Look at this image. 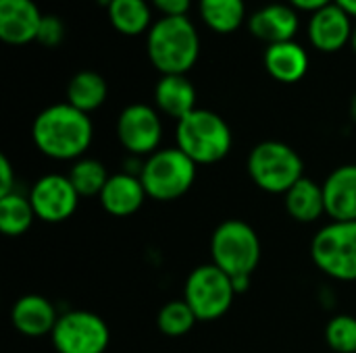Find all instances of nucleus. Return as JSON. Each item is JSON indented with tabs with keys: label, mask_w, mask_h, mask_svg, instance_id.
<instances>
[{
	"label": "nucleus",
	"mask_w": 356,
	"mask_h": 353,
	"mask_svg": "<svg viewBox=\"0 0 356 353\" xmlns=\"http://www.w3.org/2000/svg\"><path fill=\"white\" fill-rule=\"evenodd\" d=\"M15 185H17V181H15L13 164H10V160L2 154V156H0V198H4V196L17 191Z\"/></svg>",
	"instance_id": "obj_30"
},
{
	"label": "nucleus",
	"mask_w": 356,
	"mask_h": 353,
	"mask_svg": "<svg viewBox=\"0 0 356 353\" xmlns=\"http://www.w3.org/2000/svg\"><path fill=\"white\" fill-rule=\"evenodd\" d=\"M106 15L113 29L123 35H142L152 27V10L146 0H111Z\"/></svg>",
	"instance_id": "obj_22"
},
{
	"label": "nucleus",
	"mask_w": 356,
	"mask_h": 353,
	"mask_svg": "<svg viewBox=\"0 0 356 353\" xmlns=\"http://www.w3.org/2000/svg\"><path fill=\"white\" fill-rule=\"evenodd\" d=\"M106 96L108 85L96 71H79L67 83V102L86 114L98 110L106 102Z\"/></svg>",
	"instance_id": "obj_21"
},
{
	"label": "nucleus",
	"mask_w": 356,
	"mask_h": 353,
	"mask_svg": "<svg viewBox=\"0 0 356 353\" xmlns=\"http://www.w3.org/2000/svg\"><path fill=\"white\" fill-rule=\"evenodd\" d=\"M325 343L336 353H356V318L338 314L325 325Z\"/></svg>",
	"instance_id": "obj_27"
},
{
	"label": "nucleus",
	"mask_w": 356,
	"mask_h": 353,
	"mask_svg": "<svg viewBox=\"0 0 356 353\" xmlns=\"http://www.w3.org/2000/svg\"><path fill=\"white\" fill-rule=\"evenodd\" d=\"M156 110L181 121L196 110V89L186 75H163L154 87Z\"/></svg>",
	"instance_id": "obj_19"
},
{
	"label": "nucleus",
	"mask_w": 356,
	"mask_h": 353,
	"mask_svg": "<svg viewBox=\"0 0 356 353\" xmlns=\"http://www.w3.org/2000/svg\"><path fill=\"white\" fill-rule=\"evenodd\" d=\"M56 353H104L111 331L104 318L88 310L63 312L50 333Z\"/></svg>",
	"instance_id": "obj_9"
},
{
	"label": "nucleus",
	"mask_w": 356,
	"mask_h": 353,
	"mask_svg": "<svg viewBox=\"0 0 356 353\" xmlns=\"http://www.w3.org/2000/svg\"><path fill=\"white\" fill-rule=\"evenodd\" d=\"M44 15L33 0H0V40L25 46L38 37Z\"/></svg>",
	"instance_id": "obj_13"
},
{
	"label": "nucleus",
	"mask_w": 356,
	"mask_h": 353,
	"mask_svg": "<svg viewBox=\"0 0 356 353\" xmlns=\"http://www.w3.org/2000/svg\"><path fill=\"white\" fill-rule=\"evenodd\" d=\"M79 193L73 187L69 175L50 173L40 177L29 189V202L33 206L35 218L48 225H58L69 221L79 204Z\"/></svg>",
	"instance_id": "obj_11"
},
{
	"label": "nucleus",
	"mask_w": 356,
	"mask_h": 353,
	"mask_svg": "<svg viewBox=\"0 0 356 353\" xmlns=\"http://www.w3.org/2000/svg\"><path fill=\"white\" fill-rule=\"evenodd\" d=\"M65 35H67V27H65L63 19H58L56 15H44L35 42H40L46 48H56L63 44Z\"/></svg>",
	"instance_id": "obj_28"
},
{
	"label": "nucleus",
	"mask_w": 356,
	"mask_h": 353,
	"mask_svg": "<svg viewBox=\"0 0 356 353\" xmlns=\"http://www.w3.org/2000/svg\"><path fill=\"white\" fill-rule=\"evenodd\" d=\"M108 173L106 166L96 160V158H79L73 162V166L69 169V179L73 183V187L77 189V193L81 198H94L100 196V191L104 189L106 181H108Z\"/></svg>",
	"instance_id": "obj_25"
},
{
	"label": "nucleus",
	"mask_w": 356,
	"mask_h": 353,
	"mask_svg": "<svg viewBox=\"0 0 356 353\" xmlns=\"http://www.w3.org/2000/svg\"><path fill=\"white\" fill-rule=\"evenodd\" d=\"M117 139L129 156L148 158L161 150L163 121L154 106L134 102L125 106L117 119Z\"/></svg>",
	"instance_id": "obj_10"
},
{
	"label": "nucleus",
	"mask_w": 356,
	"mask_h": 353,
	"mask_svg": "<svg viewBox=\"0 0 356 353\" xmlns=\"http://www.w3.org/2000/svg\"><path fill=\"white\" fill-rule=\"evenodd\" d=\"M250 279H252V277H236V279H232L236 293H244V291H248V289H250Z\"/></svg>",
	"instance_id": "obj_32"
},
{
	"label": "nucleus",
	"mask_w": 356,
	"mask_h": 353,
	"mask_svg": "<svg viewBox=\"0 0 356 353\" xmlns=\"http://www.w3.org/2000/svg\"><path fill=\"white\" fill-rule=\"evenodd\" d=\"M353 17L342 10L336 2L313 12L309 19L307 35L313 48L321 52H338L353 40Z\"/></svg>",
	"instance_id": "obj_12"
},
{
	"label": "nucleus",
	"mask_w": 356,
	"mask_h": 353,
	"mask_svg": "<svg viewBox=\"0 0 356 353\" xmlns=\"http://www.w3.org/2000/svg\"><path fill=\"white\" fill-rule=\"evenodd\" d=\"M236 295L232 277L213 262L196 266L184 285V302L192 308L198 322H215L223 318Z\"/></svg>",
	"instance_id": "obj_8"
},
{
	"label": "nucleus",
	"mask_w": 356,
	"mask_h": 353,
	"mask_svg": "<svg viewBox=\"0 0 356 353\" xmlns=\"http://www.w3.org/2000/svg\"><path fill=\"white\" fill-rule=\"evenodd\" d=\"M321 187L325 214L332 221H356V164L334 169Z\"/></svg>",
	"instance_id": "obj_17"
},
{
	"label": "nucleus",
	"mask_w": 356,
	"mask_h": 353,
	"mask_svg": "<svg viewBox=\"0 0 356 353\" xmlns=\"http://www.w3.org/2000/svg\"><path fill=\"white\" fill-rule=\"evenodd\" d=\"M198 10L202 23L221 35L238 31L246 21L244 0H198Z\"/></svg>",
	"instance_id": "obj_23"
},
{
	"label": "nucleus",
	"mask_w": 356,
	"mask_h": 353,
	"mask_svg": "<svg viewBox=\"0 0 356 353\" xmlns=\"http://www.w3.org/2000/svg\"><path fill=\"white\" fill-rule=\"evenodd\" d=\"M175 146L198 166L217 164L232 152L234 133L221 114L209 108H196L177 121Z\"/></svg>",
	"instance_id": "obj_3"
},
{
	"label": "nucleus",
	"mask_w": 356,
	"mask_h": 353,
	"mask_svg": "<svg viewBox=\"0 0 356 353\" xmlns=\"http://www.w3.org/2000/svg\"><path fill=\"white\" fill-rule=\"evenodd\" d=\"M146 52L161 75H186L200 56V35L188 17H161L146 33Z\"/></svg>",
	"instance_id": "obj_2"
},
{
	"label": "nucleus",
	"mask_w": 356,
	"mask_h": 353,
	"mask_svg": "<svg viewBox=\"0 0 356 353\" xmlns=\"http://www.w3.org/2000/svg\"><path fill=\"white\" fill-rule=\"evenodd\" d=\"M163 17H188L192 0H150Z\"/></svg>",
	"instance_id": "obj_29"
},
{
	"label": "nucleus",
	"mask_w": 356,
	"mask_h": 353,
	"mask_svg": "<svg viewBox=\"0 0 356 353\" xmlns=\"http://www.w3.org/2000/svg\"><path fill=\"white\" fill-rule=\"evenodd\" d=\"M146 198L148 196H146L140 175H131L125 171L111 175L104 189L98 196L104 212L115 218H127L136 214L146 202Z\"/></svg>",
	"instance_id": "obj_16"
},
{
	"label": "nucleus",
	"mask_w": 356,
	"mask_h": 353,
	"mask_svg": "<svg viewBox=\"0 0 356 353\" xmlns=\"http://www.w3.org/2000/svg\"><path fill=\"white\" fill-rule=\"evenodd\" d=\"M35 221L33 206L29 196L13 191L0 198V231L6 237H21L25 235Z\"/></svg>",
	"instance_id": "obj_24"
},
{
	"label": "nucleus",
	"mask_w": 356,
	"mask_h": 353,
	"mask_svg": "<svg viewBox=\"0 0 356 353\" xmlns=\"http://www.w3.org/2000/svg\"><path fill=\"white\" fill-rule=\"evenodd\" d=\"M342 10H346L353 19H356V0H334Z\"/></svg>",
	"instance_id": "obj_33"
},
{
	"label": "nucleus",
	"mask_w": 356,
	"mask_h": 353,
	"mask_svg": "<svg viewBox=\"0 0 356 353\" xmlns=\"http://www.w3.org/2000/svg\"><path fill=\"white\" fill-rule=\"evenodd\" d=\"M58 312L50 300L44 295H23L10 308V322L17 333L29 339H40L52 333L58 320Z\"/></svg>",
	"instance_id": "obj_15"
},
{
	"label": "nucleus",
	"mask_w": 356,
	"mask_h": 353,
	"mask_svg": "<svg viewBox=\"0 0 356 353\" xmlns=\"http://www.w3.org/2000/svg\"><path fill=\"white\" fill-rule=\"evenodd\" d=\"M348 110H350V119L356 123V92L353 94V98H350V106H348Z\"/></svg>",
	"instance_id": "obj_34"
},
{
	"label": "nucleus",
	"mask_w": 356,
	"mask_h": 353,
	"mask_svg": "<svg viewBox=\"0 0 356 353\" xmlns=\"http://www.w3.org/2000/svg\"><path fill=\"white\" fill-rule=\"evenodd\" d=\"M198 175V164L177 146L161 148L142 160L140 179L146 196L154 202H173L186 196Z\"/></svg>",
	"instance_id": "obj_5"
},
{
	"label": "nucleus",
	"mask_w": 356,
	"mask_h": 353,
	"mask_svg": "<svg viewBox=\"0 0 356 353\" xmlns=\"http://www.w3.org/2000/svg\"><path fill=\"white\" fill-rule=\"evenodd\" d=\"M313 264L340 283L356 281V221H332L311 241Z\"/></svg>",
	"instance_id": "obj_7"
},
{
	"label": "nucleus",
	"mask_w": 356,
	"mask_h": 353,
	"mask_svg": "<svg viewBox=\"0 0 356 353\" xmlns=\"http://www.w3.org/2000/svg\"><path fill=\"white\" fill-rule=\"evenodd\" d=\"M298 27H300L298 10L292 8L290 4H280V2L257 8L248 19L250 33L269 46L292 42L294 35L298 33Z\"/></svg>",
	"instance_id": "obj_14"
},
{
	"label": "nucleus",
	"mask_w": 356,
	"mask_h": 353,
	"mask_svg": "<svg viewBox=\"0 0 356 353\" xmlns=\"http://www.w3.org/2000/svg\"><path fill=\"white\" fill-rule=\"evenodd\" d=\"M288 4L296 10H307V12H317L330 4H334V0H288Z\"/></svg>",
	"instance_id": "obj_31"
},
{
	"label": "nucleus",
	"mask_w": 356,
	"mask_h": 353,
	"mask_svg": "<svg viewBox=\"0 0 356 353\" xmlns=\"http://www.w3.org/2000/svg\"><path fill=\"white\" fill-rule=\"evenodd\" d=\"M263 62L267 73L280 83H296L309 71V54L294 40L267 46Z\"/></svg>",
	"instance_id": "obj_18"
},
{
	"label": "nucleus",
	"mask_w": 356,
	"mask_h": 353,
	"mask_svg": "<svg viewBox=\"0 0 356 353\" xmlns=\"http://www.w3.org/2000/svg\"><path fill=\"white\" fill-rule=\"evenodd\" d=\"M211 260L232 279L252 277L261 262L257 231L240 218L223 221L211 235Z\"/></svg>",
	"instance_id": "obj_6"
},
{
	"label": "nucleus",
	"mask_w": 356,
	"mask_h": 353,
	"mask_svg": "<svg viewBox=\"0 0 356 353\" xmlns=\"http://www.w3.org/2000/svg\"><path fill=\"white\" fill-rule=\"evenodd\" d=\"M246 171L261 191L286 196L305 177V162L288 144L267 139L250 150Z\"/></svg>",
	"instance_id": "obj_4"
},
{
	"label": "nucleus",
	"mask_w": 356,
	"mask_h": 353,
	"mask_svg": "<svg viewBox=\"0 0 356 353\" xmlns=\"http://www.w3.org/2000/svg\"><path fill=\"white\" fill-rule=\"evenodd\" d=\"M286 212L290 218L302 225H311L325 214L323 187L309 177H302L286 196H284Z\"/></svg>",
	"instance_id": "obj_20"
},
{
	"label": "nucleus",
	"mask_w": 356,
	"mask_h": 353,
	"mask_svg": "<svg viewBox=\"0 0 356 353\" xmlns=\"http://www.w3.org/2000/svg\"><path fill=\"white\" fill-rule=\"evenodd\" d=\"M94 137L90 114L73 108L69 102L46 106L31 125V139L38 152L50 160H79Z\"/></svg>",
	"instance_id": "obj_1"
},
{
	"label": "nucleus",
	"mask_w": 356,
	"mask_h": 353,
	"mask_svg": "<svg viewBox=\"0 0 356 353\" xmlns=\"http://www.w3.org/2000/svg\"><path fill=\"white\" fill-rule=\"evenodd\" d=\"M198 322L196 314L192 312V308L184 302V300H173L167 302L156 316V327L165 337L171 339H179L184 335H188L194 325Z\"/></svg>",
	"instance_id": "obj_26"
},
{
	"label": "nucleus",
	"mask_w": 356,
	"mask_h": 353,
	"mask_svg": "<svg viewBox=\"0 0 356 353\" xmlns=\"http://www.w3.org/2000/svg\"><path fill=\"white\" fill-rule=\"evenodd\" d=\"M350 46H353V50L356 52V25H355V31H353V40H350Z\"/></svg>",
	"instance_id": "obj_35"
}]
</instances>
